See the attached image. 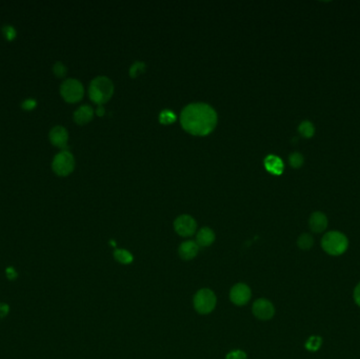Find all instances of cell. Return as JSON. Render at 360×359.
I'll list each match as a JSON object with an SVG mask.
<instances>
[{
    "label": "cell",
    "instance_id": "6da1fadb",
    "mask_svg": "<svg viewBox=\"0 0 360 359\" xmlns=\"http://www.w3.org/2000/svg\"><path fill=\"white\" fill-rule=\"evenodd\" d=\"M180 122L184 130L193 135H208L217 124V113L208 104L193 103L183 108Z\"/></svg>",
    "mask_w": 360,
    "mask_h": 359
},
{
    "label": "cell",
    "instance_id": "7a4b0ae2",
    "mask_svg": "<svg viewBox=\"0 0 360 359\" xmlns=\"http://www.w3.org/2000/svg\"><path fill=\"white\" fill-rule=\"evenodd\" d=\"M114 93L113 81L107 76L95 77L89 88V95L92 102L98 106H103L112 97Z\"/></svg>",
    "mask_w": 360,
    "mask_h": 359
},
{
    "label": "cell",
    "instance_id": "3957f363",
    "mask_svg": "<svg viewBox=\"0 0 360 359\" xmlns=\"http://www.w3.org/2000/svg\"><path fill=\"white\" fill-rule=\"evenodd\" d=\"M349 240L339 231H330L321 239V248L325 253L332 256H339L347 251Z\"/></svg>",
    "mask_w": 360,
    "mask_h": 359
},
{
    "label": "cell",
    "instance_id": "277c9868",
    "mask_svg": "<svg viewBox=\"0 0 360 359\" xmlns=\"http://www.w3.org/2000/svg\"><path fill=\"white\" fill-rule=\"evenodd\" d=\"M75 168V158L71 152L62 150L56 154L52 161V169L54 173L58 176H68Z\"/></svg>",
    "mask_w": 360,
    "mask_h": 359
},
{
    "label": "cell",
    "instance_id": "5b68a950",
    "mask_svg": "<svg viewBox=\"0 0 360 359\" xmlns=\"http://www.w3.org/2000/svg\"><path fill=\"white\" fill-rule=\"evenodd\" d=\"M60 95L69 104L78 103L84 95L82 83L74 78L66 79L60 85Z\"/></svg>",
    "mask_w": 360,
    "mask_h": 359
},
{
    "label": "cell",
    "instance_id": "8992f818",
    "mask_svg": "<svg viewBox=\"0 0 360 359\" xmlns=\"http://www.w3.org/2000/svg\"><path fill=\"white\" fill-rule=\"evenodd\" d=\"M194 308L203 315L210 314L216 307V295L210 289H201L194 296Z\"/></svg>",
    "mask_w": 360,
    "mask_h": 359
},
{
    "label": "cell",
    "instance_id": "52a82bcc",
    "mask_svg": "<svg viewBox=\"0 0 360 359\" xmlns=\"http://www.w3.org/2000/svg\"><path fill=\"white\" fill-rule=\"evenodd\" d=\"M174 229L177 232V234H179L180 236L188 237L193 235L196 232L197 223L195 219L192 216H190V215L183 214L175 219Z\"/></svg>",
    "mask_w": 360,
    "mask_h": 359
},
{
    "label": "cell",
    "instance_id": "ba28073f",
    "mask_svg": "<svg viewBox=\"0 0 360 359\" xmlns=\"http://www.w3.org/2000/svg\"><path fill=\"white\" fill-rule=\"evenodd\" d=\"M252 293L250 286L246 283H237L235 284L230 292V299L232 303L238 307L247 305L251 299Z\"/></svg>",
    "mask_w": 360,
    "mask_h": 359
},
{
    "label": "cell",
    "instance_id": "9c48e42d",
    "mask_svg": "<svg viewBox=\"0 0 360 359\" xmlns=\"http://www.w3.org/2000/svg\"><path fill=\"white\" fill-rule=\"evenodd\" d=\"M253 314L261 320H269L275 314V308L270 300L265 298L257 299L253 305Z\"/></svg>",
    "mask_w": 360,
    "mask_h": 359
},
{
    "label": "cell",
    "instance_id": "30bf717a",
    "mask_svg": "<svg viewBox=\"0 0 360 359\" xmlns=\"http://www.w3.org/2000/svg\"><path fill=\"white\" fill-rule=\"evenodd\" d=\"M49 138L53 146L60 149H64L68 146L69 132L64 126L56 125L50 131Z\"/></svg>",
    "mask_w": 360,
    "mask_h": 359
},
{
    "label": "cell",
    "instance_id": "8fae6325",
    "mask_svg": "<svg viewBox=\"0 0 360 359\" xmlns=\"http://www.w3.org/2000/svg\"><path fill=\"white\" fill-rule=\"evenodd\" d=\"M328 224H329L328 217L322 212L316 211L310 216L309 226L311 229V231L314 233H322L326 230Z\"/></svg>",
    "mask_w": 360,
    "mask_h": 359
},
{
    "label": "cell",
    "instance_id": "7c38bea8",
    "mask_svg": "<svg viewBox=\"0 0 360 359\" xmlns=\"http://www.w3.org/2000/svg\"><path fill=\"white\" fill-rule=\"evenodd\" d=\"M198 251H199V246L197 245L196 241L193 240L183 241L178 249L179 256L184 260L193 259V258L196 257V255L198 254Z\"/></svg>",
    "mask_w": 360,
    "mask_h": 359
},
{
    "label": "cell",
    "instance_id": "4fadbf2b",
    "mask_svg": "<svg viewBox=\"0 0 360 359\" xmlns=\"http://www.w3.org/2000/svg\"><path fill=\"white\" fill-rule=\"evenodd\" d=\"M265 167L266 169L270 172V173L274 175H280L282 174L284 165L280 157L276 155H268L265 158Z\"/></svg>",
    "mask_w": 360,
    "mask_h": 359
},
{
    "label": "cell",
    "instance_id": "5bb4252c",
    "mask_svg": "<svg viewBox=\"0 0 360 359\" xmlns=\"http://www.w3.org/2000/svg\"><path fill=\"white\" fill-rule=\"evenodd\" d=\"M94 116V110L89 105H83L79 107L74 113V120L78 124H85L92 120Z\"/></svg>",
    "mask_w": 360,
    "mask_h": 359
},
{
    "label": "cell",
    "instance_id": "9a60e30c",
    "mask_svg": "<svg viewBox=\"0 0 360 359\" xmlns=\"http://www.w3.org/2000/svg\"><path fill=\"white\" fill-rule=\"evenodd\" d=\"M215 240V233L213 232V230L205 226L203 229H200L197 236H196V243L199 247H210Z\"/></svg>",
    "mask_w": 360,
    "mask_h": 359
},
{
    "label": "cell",
    "instance_id": "2e32d148",
    "mask_svg": "<svg viewBox=\"0 0 360 359\" xmlns=\"http://www.w3.org/2000/svg\"><path fill=\"white\" fill-rule=\"evenodd\" d=\"M114 257L115 259H116L118 263L122 264V265H129L133 263L134 257L132 255V253H129L126 250L123 249H117L114 251Z\"/></svg>",
    "mask_w": 360,
    "mask_h": 359
},
{
    "label": "cell",
    "instance_id": "e0dca14e",
    "mask_svg": "<svg viewBox=\"0 0 360 359\" xmlns=\"http://www.w3.org/2000/svg\"><path fill=\"white\" fill-rule=\"evenodd\" d=\"M298 132L299 134L305 137V138H312L315 134V126L314 124L309 121V120H305L302 121L299 126H298Z\"/></svg>",
    "mask_w": 360,
    "mask_h": 359
},
{
    "label": "cell",
    "instance_id": "ac0fdd59",
    "mask_svg": "<svg viewBox=\"0 0 360 359\" xmlns=\"http://www.w3.org/2000/svg\"><path fill=\"white\" fill-rule=\"evenodd\" d=\"M297 245L300 250L308 251L314 246V238L308 233L301 234L297 239Z\"/></svg>",
    "mask_w": 360,
    "mask_h": 359
},
{
    "label": "cell",
    "instance_id": "d6986e66",
    "mask_svg": "<svg viewBox=\"0 0 360 359\" xmlns=\"http://www.w3.org/2000/svg\"><path fill=\"white\" fill-rule=\"evenodd\" d=\"M322 344V338L319 336H311L306 342V349L311 352L318 351Z\"/></svg>",
    "mask_w": 360,
    "mask_h": 359
},
{
    "label": "cell",
    "instance_id": "ffe728a7",
    "mask_svg": "<svg viewBox=\"0 0 360 359\" xmlns=\"http://www.w3.org/2000/svg\"><path fill=\"white\" fill-rule=\"evenodd\" d=\"M289 162L292 168L299 169L305 162V157L299 152H294L289 156Z\"/></svg>",
    "mask_w": 360,
    "mask_h": 359
},
{
    "label": "cell",
    "instance_id": "44dd1931",
    "mask_svg": "<svg viewBox=\"0 0 360 359\" xmlns=\"http://www.w3.org/2000/svg\"><path fill=\"white\" fill-rule=\"evenodd\" d=\"M159 120L162 123L174 122L176 120V115L173 111H171L169 109H165L159 114Z\"/></svg>",
    "mask_w": 360,
    "mask_h": 359
},
{
    "label": "cell",
    "instance_id": "7402d4cb",
    "mask_svg": "<svg viewBox=\"0 0 360 359\" xmlns=\"http://www.w3.org/2000/svg\"><path fill=\"white\" fill-rule=\"evenodd\" d=\"M146 70V63L142 61H135L131 68H129V75L132 77H136L137 75H139L141 72H143Z\"/></svg>",
    "mask_w": 360,
    "mask_h": 359
},
{
    "label": "cell",
    "instance_id": "603a6c76",
    "mask_svg": "<svg viewBox=\"0 0 360 359\" xmlns=\"http://www.w3.org/2000/svg\"><path fill=\"white\" fill-rule=\"evenodd\" d=\"M53 72H54V74L57 76V77H64L66 74H67V72H68V69L67 67L60 62V61H57L54 66H53Z\"/></svg>",
    "mask_w": 360,
    "mask_h": 359
},
{
    "label": "cell",
    "instance_id": "cb8c5ba5",
    "mask_svg": "<svg viewBox=\"0 0 360 359\" xmlns=\"http://www.w3.org/2000/svg\"><path fill=\"white\" fill-rule=\"evenodd\" d=\"M3 33H4L5 37H6V39L9 40V41L13 40L17 35L16 34V30L12 25H5L3 27Z\"/></svg>",
    "mask_w": 360,
    "mask_h": 359
},
{
    "label": "cell",
    "instance_id": "d4e9b609",
    "mask_svg": "<svg viewBox=\"0 0 360 359\" xmlns=\"http://www.w3.org/2000/svg\"><path fill=\"white\" fill-rule=\"evenodd\" d=\"M225 359H248V356L241 350H234L226 355Z\"/></svg>",
    "mask_w": 360,
    "mask_h": 359
},
{
    "label": "cell",
    "instance_id": "484cf974",
    "mask_svg": "<svg viewBox=\"0 0 360 359\" xmlns=\"http://www.w3.org/2000/svg\"><path fill=\"white\" fill-rule=\"evenodd\" d=\"M37 103H36V100L35 99H26L24 100V102L22 103L21 107L23 110H26V111H32L33 109H35Z\"/></svg>",
    "mask_w": 360,
    "mask_h": 359
},
{
    "label": "cell",
    "instance_id": "4316f807",
    "mask_svg": "<svg viewBox=\"0 0 360 359\" xmlns=\"http://www.w3.org/2000/svg\"><path fill=\"white\" fill-rule=\"evenodd\" d=\"M353 296H354V300H355L356 305H357L358 307H360V282L355 286Z\"/></svg>",
    "mask_w": 360,
    "mask_h": 359
},
{
    "label": "cell",
    "instance_id": "83f0119b",
    "mask_svg": "<svg viewBox=\"0 0 360 359\" xmlns=\"http://www.w3.org/2000/svg\"><path fill=\"white\" fill-rule=\"evenodd\" d=\"M7 277L11 280L13 279H15L17 277V272L15 271V269L14 268H8L7 269Z\"/></svg>",
    "mask_w": 360,
    "mask_h": 359
},
{
    "label": "cell",
    "instance_id": "f1b7e54d",
    "mask_svg": "<svg viewBox=\"0 0 360 359\" xmlns=\"http://www.w3.org/2000/svg\"><path fill=\"white\" fill-rule=\"evenodd\" d=\"M9 313V306L6 304H0V318H4Z\"/></svg>",
    "mask_w": 360,
    "mask_h": 359
},
{
    "label": "cell",
    "instance_id": "f546056e",
    "mask_svg": "<svg viewBox=\"0 0 360 359\" xmlns=\"http://www.w3.org/2000/svg\"><path fill=\"white\" fill-rule=\"evenodd\" d=\"M96 113H97V115H99V116H103V115L105 114V109H104V107H103V106H99L98 109L96 110Z\"/></svg>",
    "mask_w": 360,
    "mask_h": 359
}]
</instances>
